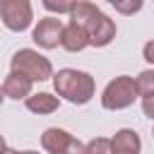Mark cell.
<instances>
[{"label":"cell","mask_w":154,"mask_h":154,"mask_svg":"<svg viewBox=\"0 0 154 154\" xmlns=\"http://www.w3.org/2000/svg\"><path fill=\"white\" fill-rule=\"evenodd\" d=\"M0 19L10 31H24L34 22V7L29 0H0Z\"/></svg>","instance_id":"4"},{"label":"cell","mask_w":154,"mask_h":154,"mask_svg":"<svg viewBox=\"0 0 154 154\" xmlns=\"http://www.w3.org/2000/svg\"><path fill=\"white\" fill-rule=\"evenodd\" d=\"M84 29H87V36H89V46H94V48H103V46H108L113 38H116V22L108 17V14H103L101 10L84 24Z\"/></svg>","instance_id":"7"},{"label":"cell","mask_w":154,"mask_h":154,"mask_svg":"<svg viewBox=\"0 0 154 154\" xmlns=\"http://www.w3.org/2000/svg\"><path fill=\"white\" fill-rule=\"evenodd\" d=\"M152 135H154V128H152Z\"/></svg>","instance_id":"22"},{"label":"cell","mask_w":154,"mask_h":154,"mask_svg":"<svg viewBox=\"0 0 154 154\" xmlns=\"http://www.w3.org/2000/svg\"><path fill=\"white\" fill-rule=\"evenodd\" d=\"M137 96H140V91H137L135 77L118 75L116 79H111L103 87V91H101V106L106 111H123V108H130Z\"/></svg>","instance_id":"3"},{"label":"cell","mask_w":154,"mask_h":154,"mask_svg":"<svg viewBox=\"0 0 154 154\" xmlns=\"http://www.w3.org/2000/svg\"><path fill=\"white\" fill-rule=\"evenodd\" d=\"M113 7H116V12H120V14H135V12H140L142 10V0H113L111 2Z\"/></svg>","instance_id":"14"},{"label":"cell","mask_w":154,"mask_h":154,"mask_svg":"<svg viewBox=\"0 0 154 154\" xmlns=\"http://www.w3.org/2000/svg\"><path fill=\"white\" fill-rule=\"evenodd\" d=\"M2 101H5V91H2V84H0V106H2Z\"/></svg>","instance_id":"20"},{"label":"cell","mask_w":154,"mask_h":154,"mask_svg":"<svg viewBox=\"0 0 154 154\" xmlns=\"http://www.w3.org/2000/svg\"><path fill=\"white\" fill-rule=\"evenodd\" d=\"M72 5L75 2H53V0H43V7L48 12H55V14H70L72 12Z\"/></svg>","instance_id":"15"},{"label":"cell","mask_w":154,"mask_h":154,"mask_svg":"<svg viewBox=\"0 0 154 154\" xmlns=\"http://www.w3.org/2000/svg\"><path fill=\"white\" fill-rule=\"evenodd\" d=\"M10 70L29 77L31 82H46V79H53V75H55L51 60L34 48H19L10 58Z\"/></svg>","instance_id":"2"},{"label":"cell","mask_w":154,"mask_h":154,"mask_svg":"<svg viewBox=\"0 0 154 154\" xmlns=\"http://www.w3.org/2000/svg\"><path fill=\"white\" fill-rule=\"evenodd\" d=\"M5 149H7V142H5V137L0 135V154H5Z\"/></svg>","instance_id":"18"},{"label":"cell","mask_w":154,"mask_h":154,"mask_svg":"<svg viewBox=\"0 0 154 154\" xmlns=\"http://www.w3.org/2000/svg\"><path fill=\"white\" fill-rule=\"evenodd\" d=\"M142 111H144L147 118L154 120V96H144V99H142Z\"/></svg>","instance_id":"17"},{"label":"cell","mask_w":154,"mask_h":154,"mask_svg":"<svg viewBox=\"0 0 154 154\" xmlns=\"http://www.w3.org/2000/svg\"><path fill=\"white\" fill-rule=\"evenodd\" d=\"M63 31H65L63 19H58V17H43V19H38V24L34 26L31 38H34V43H36L38 48L51 51V48H58V46H60Z\"/></svg>","instance_id":"6"},{"label":"cell","mask_w":154,"mask_h":154,"mask_svg":"<svg viewBox=\"0 0 154 154\" xmlns=\"http://www.w3.org/2000/svg\"><path fill=\"white\" fill-rule=\"evenodd\" d=\"M31 89H34V82L19 72H7V77L2 79V91H5V99H29L31 96Z\"/></svg>","instance_id":"9"},{"label":"cell","mask_w":154,"mask_h":154,"mask_svg":"<svg viewBox=\"0 0 154 154\" xmlns=\"http://www.w3.org/2000/svg\"><path fill=\"white\" fill-rule=\"evenodd\" d=\"M60 46L70 53H79L89 46V36H87V29L77 22H67L65 24V31H63V41Z\"/></svg>","instance_id":"10"},{"label":"cell","mask_w":154,"mask_h":154,"mask_svg":"<svg viewBox=\"0 0 154 154\" xmlns=\"http://www.w3.org/2000/svg\"><path fill=\"white\" fill-rule=\"evenodd\" d=\"M22 154H38V152H34V149H26V152H22Z\"/></svg>","instance_id":"21"},{"label":"cell","mask_w":154,"mask_h":154,"mask_svg":"<svg viewBox=\"0 0 154 154\" xmlns=\"http://www.w3.org/2000/svg\"><path fill=\"white\" fill-rule=\"evenodd\" d=\"M135 82H137V91H140L142 99H144V96H154V67L142 70V72L135 77Z\"/></svg>","instance_id":"12"},{"label":"cell","mask_w":154,"mask_h":154,"mask_svg":"<svg viewBox=\"0 0 154 154\" xmlns=\"http://www.w3.org/2000/svg\"><path fill=\"white\" fill-rule=\"evenodd\" d=\"M84 154H111V137H94L84 144Z\"/></svg>","instance_id":"13"},{"label":"cell","mask_w":154,"mask_h":154,"mask_svg":"<svg viewBox=\"0 0 154 154\" xmlns=\"http://www.w3.org/2000/svg\"><path fill=\"white\" fill-rule=\"evenodd\" d=\"M142 140L132 128H120L111 137V154H140Z\"/></svg>","instance_id":"8"},{"label":"cell","mask_w":154,"mask_h":154,"mask_svg":"<svg viewBox=\"0 0 154 154\" xmlns=\"http://www.w3.org/2000/svg\"><path fill=\"white\" fill-rule=\"evenodd\" d=\"M41 147L46 154H84V144L63 128H48L41 135Z\"/></svg>","instance_id":"5"},{"label":"cell","mask_w":154,"mask_h":154,"mask_svg":"<svg viewBox=\"0 0 154 154\" xmlns=\"http://www.w3.org/2000/svg\"><path fill=\"white\" fill-rule=\"evenodd\" d=\"M5 154H22V152H17V149H10V147H7V149H5Z\"/></svg>","instance_id":"19"},{"label":"cell","mask_w":154,"mask_h":154,"mask_svg":"<svg viewBox=\"0 0 154 154\" xmlns=\"http://www.w3.org/2000/svg\"><path fill=\"white\" fill-rule=\"evenodd\" d=\"M24 103H26V108H29L31 113H36V116H48V113L58 111L60 99H58L55 94H51V91H38V94H31Z\"/></svg>","instance_id":"11"},{"label":"cell","mask_w":154,"mask_h":154,"mask_svg":"<svg viewBox=\"0 0 154 154\" xmlns=\"http://www.w3.org/2000/svg\"><path fill=\"white\" fill-rule=\"evenodd\" d=\"M142 55H144V60H147L149 65H154V38H149V41L144 43V48H142Z\"/></svg>","instance_id":"16"},{"label":"cell","mask_w":154,"mask_h":154,"mask_svg":"<svg viewBox=\"0 0 154 154\" xmlns=\"http://www.w3.org/2000/svg\"><path fill=\"white\" fill-rule=\"evenodd\" d=\"M53 89L58 99H65L75 106H84L91 101L96 91V82L89 72L75 70V67H63L53 75Z\"/></svg>","instance_id":"1"}]
</instances>
